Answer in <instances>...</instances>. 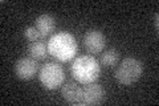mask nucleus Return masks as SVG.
<instances>
[{"label":"nucleus","instance_id":"obj_2","mask_svg":"<svg viewBox=\"0 0 159 106\" xmlns=\"http://www.w3.org/2000/svg\"><path fill=\"white\" fill-rule=\"evenodd\" d=\"M70 74L77 82L88 85L98 80L101 74V65L90 54L78 56L70 65Z\"/></svg>","mask_w":159,"mask_h":106},{"label":"nucleus","instance_id":"obj_13","mask_svg":"<svg viewBox=\"0 0 159 106\" xmlns=\"http://www.w3.org/2000/svg\"><path fill=\"white\" fill-rule=\"evenodd\" d=\"M158 13H155V15H154V25H155V29H157V31H158V28H159V23H158Z\"/></svg>","mask_w":159,"mask_h":106},{"label":"nucleus","instance_id":"obj_10","mask_svg":"<svg viewBox=\"0 0 159 106\" xmlns=\"http://www.w3.org/2000/svg\"><path fill=\"white\" fill-rule=\"evenodd\" d=\"M28 54L29 57H32L36 61H44L48 57V43L45 40H39L29 45L28 48Z\"/></svg>","mask_w":159,"mask_h":106},{"label":"nucleus","instance_id":"obj_9","mask_svg":"<svg viewBox=\"0 0 159 106\" xmlns=\"http://www.w3.org/2000/svg\"><path fill=\"white\" fill-rule=\"evenodd\" d=\"M34 27L37 28V31L41 35V39L45 40L47 37L52 36L53 32L56 31V20L51 15H41L36 19Z\"/></svg>","mask_w":159,"mask_h":106},{"label":"nucleus","instance_id":"obj_11","mask_svg":"<svg viewBox=\"0 0 159 106\" xmlns=\"http://www.w3.org/2000/svg\"><path fill=\"white\" fill-rule=\"evenodd\" d=\"M119 61V53L117 49H107L101 54V64L106 68L116 67Z\"/></svg>","mask_w":159,"mask_h":106},{"label":"nucleus","instance_id":"obj_8","mask_svg":"<svg viewBox=\"0 0 159 106\" xmlns=\"http://www.w3.org/2000/svg\"><path fill=\"white\" fill-rule=\"evenodd\" d=\"M61 94L64 99L73 105H84V92L77 81H68L62 85Z\"/></svg>","mask_w":159,"mask_h":106},{"label":"nucleus","instance_id":"obj_3","mask_svg":"<svg viewBox=\"0 0 159 106\" xmlns=\"http://www.w3.org/2000/svg\"><path fill=\"white\" fill-rule=\"evenodd\" d=\"M143 74V64L137 58L127 57L123 58L122 62L116 70V80L125 86L135 84Z\"/></svg>","mask_w":159,"mask_h":106},{"label":"nucleus","instance_id":"obj_12","mask_svg":"<svg viewBox=\"0 0 159 106\" xmlns=\"http://www.w3.org/2000/svg\"><path fill=\"white\" fill-rule=\"evenodd\" d=\"M24 36H25L27 40H29L31 43H34V41H39V40H43L41 39V35L37 31L36 27H28L25 28L24 31Z\"/></svg>","mask_w":159,"mask_h":106},{"label":"nucleus","instance_id":"obj_5","mask_svg":"<svg viewBox=\"0 0 159 106\" xmlns=\"http://www.w3.org/2000/svg\"><path fill=\"white\" fill-rule=\"evenodd\" d=\"M13 70L17 78L28 81V80H32L36 77V74L39 72V64L32 57H21L15 64Z\"/></svg>","mask_w":159,"mask_h":106},{"label":"nucleus","instance_id":"obj_7","mask_svg":"<svg viewBox=\"0 0 159 106\" xmlns=\"http://www.w3.org/2000/svg\"><path fill=\"white\" fill-rule=\"evenodd\" d=\"M84 92V105H101L106 98V92L99 84L92 82L82 88Z\"/></svg>","mask_w":159,"mask_h":106},{"label":"nucleus","instance_id":"obj_4","mask_svg":"<svg viewBox=\"0 0 159 106\" xmlns=\"http://www.w3.org/2000/svg\"><path fill=\"white\" fill-rule=\"evenodd\" d=\"M40 82L45 89L48 90H56L60 86H62L64 80H65V74H64V69L58 62L48 61L41 67L39 72Z\"/></svg>","mask_w":159,"mask_h":106},{"label":"nucleus","instance_id":"obj_6","mask_svg":"<svg viewBox=\"0 0 159 106\" xmlns=\"http://www.w3.org/2000/svg\"><path fill=\"white\" fill-rule=\"evenodd\" d=\"M84 47H85L88 53L98 54L101 53L106 47L105 35L98 29H90L84 36Z\"/></svg>","mask_w":159,"mask_h":106},{"label":"nucleus","instance_id":"obj_1","mask_svg":"<svg viewBox=\"0 0 159 106\" xmlns=\"http://www.w3.org/2000/svg\"><path fill=\"white\" fill-rule=\"evenodd\" d=\"M77 41L69 32L62 31L53 33L48 40V52L58 62H68L73 60L77 54Z\"/></svg>","mask_w":159,"mask_h":106}]
</instances>
